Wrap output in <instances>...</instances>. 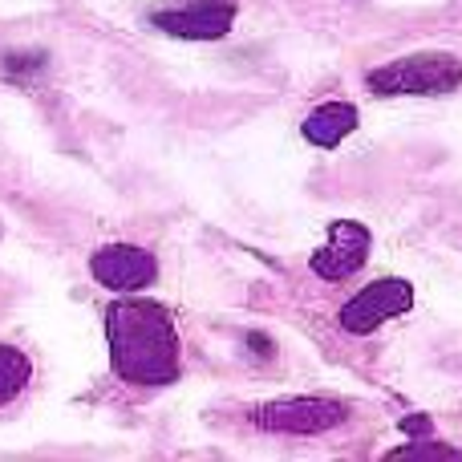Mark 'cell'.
Wrapping results in <instances>:
<instances>
[{
  "label": "cell",
  "mask_w": 462,
  "mask_h": 462,
  "mask_svg": "<svg viewBox=\"0 0 462 462\" xmlns=\"http://www.w3.org/2000/svg\"><path fill=\"white\" fill-rule=\"evenodd\" d=\"M247 345H252V353H260V357H268V337H263V333H247Z\"/></svg>",
  "instance_id": "cell-12"
},
{
  "label": "cell",
  "mask_w": 462,
  "mask_h": 462,
  "mask_svg": "<svg viewBox=\"0 0 462 462\" xmlns=\"http://www.w3.org/2000/svg\"><path fill=\"white\" fill-rule=\"evenodd\" d=\"M410 304H414V288H410L406 280H398V276L374 280V284L361 288V292L341 309V328L345 333H357V337L374 333V328H382L385 320L410 312Z\"/></svg>",
  "instance_id": "cell-4"
},
{
  "label": "cell",
  "mask_w": 462,
  "mask_h": 462,
  "mask_svg": "<svg viewBox=\"0 0 462 462\" xmlns=\"http://www.w3.org/2000/svg\"><path fill=\"white\" fill-rule=\"evenodd\" d=\"M304 138H309L312 146H337L341 138H349L353 130H357V106L349 102H325L317 106V110L304 118Z\"/></svg>",
  "instance_id": "cell-8"
},
{
  "label": "cell",
  "mask_w": 462,
  "mask_h": 462,
  "mask_svg": "<svg viewBox=\"0 0 462 462\" xmlns=\"http://www.w3.org/2000/svg\"><path fill=\"white\" fill-rule=\"evenodd\" d=\"M369 255V231L353 219H341V224L328 227V244L312 255V272L320 280H345L365 263Z\"/></svg>",
  "instance_id": "cell-7"
},
{
  "label": "cell",
  "mask_w": 462,
  "mask_h": 462,
  "mask_svg": "<svg viewBox=\"0 0 462 462\" xmlns=\"http://www.w3.org/2000/svg\"><path fill=\"white\" fill-rule=\"evenodd\" d=\"M32 377V361L13 345H0V406L16 402Z\"/></svg>",
  "instance_id": "cell-9"
},
{
  "label": "cell",
  "mask_w": 462,
  "mask_h": 462,
  "mask_svg": "<svg viewBox=\"0 0 462 462\" xmlns=\"http://www.w3.org/2000/svg\"><path fill=\"white\" fill-rule=\"evenodd\" d=\"M89 272H94V280L102 288H110V292H138V288L154 284V276H159V260H154L146 247L110 244V247H97L94 252Z\"/></svg>",
  "instance_id": "cell-5"
},
{
  "label": "cell",
  "mask_w": 462,
  "mask_h": 462,
  "mask_svg": "<svg viewBox=\"0 0 462 462\" xmlns=\"http://www.w3.org/2000/svg\"><path fill=\"white\" fill-rule=\"evenodd\" d=\"M393 462H439V458H447V462H462V450L455 447H442V442H434V439H426L422 447H402V450H393L390 455Z\"/></svg>",
  "instance_id": "cell-11"
},
{
  "label": "cell",
  "mask_w": 462,
  "mask_h": 462,
  "mask_svg": "<svg viewBox=\"0 0 462 462\" xmlns=\"http://www.w3.org/2000/svg\"><path fill=\"white\" fill-rule=\"evenodd\" d=\"M345 414L349 410L328 398H284V402L255 406L252 422L260 430H276V434H325L333 426H341Z\"/></svg>",
  "instance_id": "cell-3"
},
{
  "label": "cell",
  "mask_w": 462,
  "mask_h": 462,
  "mask_svg": "<svg viewBox=\"0 0 462 462\" xmlns=\"http://www.w3.org/2000/svg\"><path fill=\"white\" fill-rule=\"evenodd\" d=\"M236 21V8L227 0H199V5H187V8H159L151 16L154 29L171 32V37H183V41H216L224 37Z\"/></svg>",
  "instance_id": "cell-6"
},
{
  "label": "cell",
  "mask_w": 462,
  "mask_h": 462,
  "mask_svg": "<svg viewBox=\"0 0 462 462\" xmlns=\"http://www.w3.org/2000/svg\"><path fill=\"white\" fill-rule=\"evenodd\" d=\"M365 86L382 97H398V94H450V89L462 86V61L455 53H414L402 57V61H390L382 69H369Z\"/></svg>",
  "instance_id": "cell-2"
},
{
  "label": "cell",
  "mask_w": 462,
  "mask_h": 462,
  "mask_svg": "<svg viewBox=\"0 0 462 462\" xmlns=\"http://www.w3.org/2000/svg\"><path fill=\"white\" fill-rule=\"evenodd\" d=\"M0 69H5L8 81H16V86H29V81L37 78L41 69H45V53H5Z\"/></svg>",
  "instance_id": "cell-10"
},
{
  "label": "cell",
  "mask_w": 462,
  "mask_h": 462,
  "mask_svg": "<svg viewBox=\"0 0 462 462\" xmlns=\"http://www.w3.org/2000/svg\"><path fill=\"white\" fill-rule=\"evenodd\" d=\"M114 374L130 385H171L179 377V328L167 309L122 300L106 312Z\"/></svg>",
  "instance_id": "cell-1"
}]
</instances>
